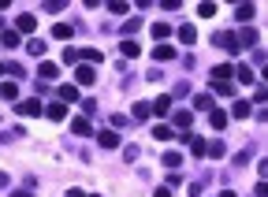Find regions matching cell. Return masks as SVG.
<instances>
[{"label":"cell","mask_w":268,"mask_h":197,"mask_svg":"<svg viewBox=\"0 0 268 197\" xmlns=\"http://www.w3.org/2000/svg\"><path fill=\"white\" fill-rule=\"evenodd\" d=\"M108 12H112V15H127V12H130V8H127V4H123V0H112V4H108Z\"/></svg>","instance_id":"cell-34"},{"label":"cell","mask_w":268,"mask_h":197,"mask_svg":"<svg viewBox=\"0 0 268 197\" xmlns=\"http://www.w3.org/2000/svg\"><path fill=\"white\" fill-rule=\"evenodd\" d=\"M153 197H171V190H168V186H160V190L153 193Z\"/></svg>","instance_id":"cell-42"},{"label":"cell","mask_w":268,"mask_h":197,"mask_svg":"<svg viewBox=\"0 0 268 197\" xmlns=\"http://www.w3.org/2000/svg\"><path fill=\"white\" fill-rule=\"evenodd\" d=\"M197 15H201V19H213V15H216V4H201Z\"/></svg>","instance_id":"cell-35"},{"label":"cell","mask_w":268,"mask_h":197,"mask_svg":"<svg viewBox=\"0 0 268 197\" xmlns=\"http://www.w3.org/2000/svg\"><path fill=\"white\" fill-rule=\"evenodd\" d=\"M119 52L127 56V60H134V56H142V49H138L134 41H123V45H119Z\"/></svg>","instance_id":"cell-30"},{"label":"cell","mask_w":268,"mask_h":197,"mask_svg":"<svg viewBox=\"0 0 268 197\" xmlns=\"http://www.w3.org/2000/svg\"><path fill=\"white\" fill-rule=\"evenodd\" d=\"M82 56H86V63H101V60H104L101 49H82Z\"/></svg>","instance_id":"cell-31"},{"label":"cell","mask_w":268,"mask_h":197,"mask_svg":"<svg viewBox=\"0 0 268 197\" xmlns=\"http://www.w3.org/2000/svg\"><path fill=\"white\" fill-rule=\"evenodd\" d=\"M149 116H153V112H149V105H146V101H138V105H134V119H138V123H146Z\"/></svg>","instance_id":"cell-26"},{"label":"cell","mask_w":268,"mask_h":197,"mask_svg":"<svg viewBox=\"0 0 268 197\" xmlns=\"http://www.w3.org/2000/svg\"><path fill=\"white\" fill-rule=\"evenodd\" d=\"M37 74H41V78H45V82H49V78H56V74H60V67H56V63H52V60H45V63H41V67H37Z\"/></svg>","instance_id":"cell-19"},{"label":"cell","mask_w":268,"mask_h":197,"mask_svg":"<svg viewBox=\"0 0 268 197\" xmlns=\"http://www.w3.org/2000/svg\"><path fill=\"white\" fill-rule=\"evenodd\" d=\"M0 97L4 101H19V86L15 82H0Z\"/></svg>","instance_id":"cell-18"},{"label":"cell","mask_w":268,"mask_h":197,"mask_svg":"<svg viewBox=\"0 0 268 197\" xmlns=\"http://www.w3.org/2000/svg\"><path fill=\"white\" fill-rule=\"evenodd\" d=\"M108 123H112V130H123L127 127V116H108Z\"/></svg>","instance_id":"cell-36"},{"label":"cell","mask_w":268,"mask_h":197,"mask_svg":"<svg viewBox=\"0 0 268 197\" xmlns=\"http://www.w3.org/2000/svg\"><path fill=\"white\" fill-rule=\"evenodd\" d=\"M205 156H213V160H224V156H227V145L220 142V138H213V142H205Z\"/></svg>","instance_id":"cell-6"},{"label":"cell","mask_w":268,"mask_h":197,"mask_svg":"<svg viewBox=\"0 0 268 197\" xmlns=\"http://www.w3.org/2000/svg\"><path fill=\"white\" fill-rule=\"evenodd\" d=\"M194 108L197 112H213V93H194Z\"/></svg>","instance_id":"cell-11"},{"label":"cell","mask_w":268,"mask_h":197,"mask_svg":"<svg viewBox=\"0 0 268 197\" xmlns=\"http://www.w3.org/2000/svg\"><path fill=\"white\" fill-rule=\"evenodd\" d=\"M209 123H213L216 130H224V127H227V112H216V108H213V112H209Z\"/></svg>","instance_id":"cell-23"},{"label":"cell","mask_w":268,"mask_h":197,"mask_svg":"<svg viewBox=\"0 0 268 197\" xmlns=\"http://www.w3.org/2000/svg\"><path fill=\"white\" fill-rule=\"evenodd\" d=\"M235 41H238V49H242V45H257V30H253V26H246V30L238 34Z\"/></svg>","instance_id":"cell-17"},{"label":"cell","mask_w":268,"mask_h":197,"mask_svg":"<svg viewBox=\"0 0 268 197\" xmlns=\"http://www.w3.org/2000/svg\"><path fill=\"white\" fill-rule=\"evenodd\" d=\"M153 60H157V63L175 60V49H171V45H157V49H153Z\"/></svg>","instance_id":"cell-10"},{"label":"cell","mask_w":268,"mask_h":197,"mask_svg":"<svg viewBox=\"0 0 268 197\" xmlns=\"http://www.w3.org/2000/svg\"><path fill=\"white\" fill-rule=\"evenodd\" d=\"M138 26H142V23H138V19H127V23H123V26H119V30H123V34H134V30H138Z\"/></svg>","instance_id":"cell-38"},{"label":"cell","mask_w":268,"mask_h":197,"mask_svg":"<svg viewBox=\"0 0 268 197\" xmlns=\"http://www.w3.org/2000/svg\"><path fill=\"white\" fill-rule=\"evenodd\" d=\"M12 197H34V193H30V190H15Z\"/></svg>","instance_id":"cell-43"},{"label":"cell","mask_w":268,"mask_h":197,"mask_svg":"<svg viewBox=\"0 0 268 197\" xmlns=\"http://www.w3.org/2000/svg\"><path fill=\"white\" fill-rule=\"evenodd\" d=\"M231 116H235V119H246V116H250V101H235Z\"/></svg>","instance_id":"cell-28"},{"label":"cell","mask_w":268,"mask_h":197,"mask_svg":"<svg viewBox=\"0 0 268 197\" xmlns=\"http://www.w3.org/2000/svg\"><path fill=\"white\" fill-rule=\"evenodd\" d=\"M97 142H101L104 149H116V145H119V134H116V130H101Z\"/></svg>","instance_id":"cell-12"},{"label":"cell","mask_w":268,"mask_h":197,"mask_svg":"<svg viewBox=\"0 0 268 197\" xmlns=\"http://www.w3.org/2000/svg\"><path fill=\"white\" fill-rule=\"evenodd\" d=\"M213 41L220 45V49H227L231 56H238V41H235V34H231V30H220V34L213 37Z\"/></svg>","instance_id":"cell-2"},{"label":"cell","mask_w":268,"mask_h":197,"mask_svg":"<svg viewBox=\"0 0 268 197\" xmlns=\"http://www.w3.org/2000/svg\"><path fill=\"white\" fill-rule=\"evenodd\" d=\"M71 101H79V89L75 86H60V105H71Z\"/></svg>","instance_id":"cell-25"},{"label":"cell","mask_w":268,"mask_h":197,"mask_svg":"<svg viewBox=\"0 0 268 197\" xmlns=\"http://www.w3.org/2000/svg\"><path fill=\"white\" fill-rule=\"evenodd\" d=\"M186 142H190V153L201 160V156H205V138H186Z\"/></svg>","instance_id":"cell-27"},{"label":"cell","mask_w":268,"mask_h":197,"mask_svg":"<svg viewBox=\"0 0 268 197\" xmlns=\"http://www.w3.org/2000/svg\"><path fill=\"white\" fill-rule=\"evenodd\" d=\"M0 45H4V49H19V34L15 30H4V34H0Z\"/></svg>","instance_id":"cell-24"},{"label":"cell","mask_w":268,"mask_h":197,"mask_svg":"<svg viewBox=\"0 0 268 197\" xmlns=\"http://www.w3.org/2000/svg\"><path fill=\"white\" fill-rule=\"evenodd\" d=\"M171 119H175V127H179V130H183V134H190V127H194V112H186V108H179V112H175V116H171Z\"/></svg>","instance_id":"cell-4"},{"label":"cell","mask_w":268,"mask_h":197,"mask_svg":"<svg viewBox=\"0 0 268 197\" xmlns=\"http://www.w3.org/2000/svg\"><path fill=\"white\" fill-rule=\"evenodd\" d=\"M179 164H183V156H179V153H171V149H168V153H164V167H179Z\"/></svg>","instance_id":"cell-32"},{"label":"cell","mask_w":268,"mask_h":197,"mask_svg":"<svg viewBox=\"0 0 268 197\" xmlns=\"http://www.w3.org/2000/svg\"><path fill=\"white\" fill-rule=\"evenodd\" d=\"M179 41H183V45H194V41H197V30H194V26H179Z\"/></svg>","instance_id":"cell-22"},{"label":"cell","mask_w":268,"mask_h":197,"mask_svg":"<svg viewBox=\"0 0 268 197\" xmlns=\"http://www.w3.org/2000/svg\"><path fill=\"white\" fill-rule=\"evenodd\" d=\"M220 197H238V193H235V190H224V193H220Z\"/></svg>","instance_id":"cell-45"},{"label":"cell","mask_w":268,"mask_h":197,"mask_svg":"<svg viewBox=\"0 0 268 197\" xmlns=\"http://www.w3.org/2000/svg\"><path fill=\"white\" fill-rule=\"evenodd\" d=\"M67 197H86L82 190H67Z\"/></svg>","instance_id":"cell-44"},{"label":"cell","mask_w":268,"mask_h":197,"mask_svg":"<svg viewBox=\"0 0 268 197\" xmlns=\"http://www.w3.org/2000/svg\"><path fill=\"white\" fill-rule=\"evenodd\" d=\"M253 15H257V8H253V4H238V8H235V19H238V23H250Z\"/></svg>","instance_id":"cell-13"},{"label":"cell","mask_w":268,"mask_h":197,"mask_svg":"<svg viewBox=\"0 0 268 197\" xmlns=\"http://www.w3.org/2000/svg\"><path fill=\"white\" fill-rule=\"evenodd\" d=\"M149 112H157V116H168V112H171V97H168V93H160V97L149 105Z\"/></svg>","instance_id":"cell-9"},{"label":"cell","mask_w":268,"mask_h":197,"mask_svg":"<svg viewBox=\"0 0 268 197\" xmlns=\"http://www.w3.org/2000/svg\"><path fill=\"white\" fill-rule=\"evenodd\" d=\"M45 116H49L52 123H63V119H67V105H60V101H52V105L45 108Z\"/></svg>","instance_id":"cell-7"},{"label":"cell","mask_w":268,"mask_h":197,"mask_svg":"<svg viewBox=\"0 0 268 197\" xmlns=\"http://www.w3.org/2000/svg\"><path fill=\"white\" fill-rule=\"evenodd\" d=\"M153 37H157L160 45H168V37H171V26H168V23H153Z\"/></svg>","instance_id":"cell-14"},{"label":"cell","mask_w":268,"mask_h":197,"mask_svg":"<svg viewBox=\"0 0 268 197\" xmlns=\"http://www.w3.org/2000/svg\"><path fill=\"white\" fill-rule=\"evenodd\" d=\"M34 30H37V19H34V15L23 12V15L15 19V34H34Z\"/></svg>","instance_id":"cell-5"},{"label":"cell","mask_w":268,"mask_h":197,"mask_svg":"<svg viewBox=\"0 0 268 197\" xmlns=\"http://www.w3.org/2000/svg\"><path fill=\"white\" fill-rule=\"evenodd\" d=\"M235 74H238V82H246V86H253V78H257V74H253V67H246V63H238V67H235Z\"/></svg>","instance_id":"cell-15"},{"label":"cell","mask_w":268,"mask_h":197,"mask_svg":"<svg viewBox=\"0 0 268 197\" xmlns=\"http://www.w3.org/2000/svg\"><path fill=\"white\" fill-rule=\"evenodd\" d=\"M15 116H41V101H19L15 105Z\"/></svg>","instance_id":"cell-3"},{"label":"cell","mask_w":268,"mask_h":197,"mask_svg":"<svg viewBox=\"0 0 268 197\" xmlns=\"http://www.w3.org/2000/svg\"><path fill=\"white\" fill-rule=\"evenodd\" d=\"M45 12H52V15L63 12V0H49V4H45Z\"/></svg>","instance_id":"cell-40"},{"label":"cell","mask_w":268,"mask_h":197,"mask_svg":"<svg viewBox=\"0 0 268 197\" xmlns=\"http://www.w3.org/2000/svg\"><path fill=\"white\" fill-rule=\"evenodd\" d=\"M93 82H97V71H93L90 63H79V67H75V86H93Z\"/></svg>","instance_id":"cell-1"},{"label":"cell","mask_w":268,"mask_h":197,"mask_svg":"<svg viewBox=\"0 0 268 197\" xmlns=\"http://www.w3.org/2000/svg\"><path fill=\"white\" fill-rule=\"evenodd\" d=\"M153 138H157V142H171V138H175V130L160 123V127H153Z\"/></svg>","instance_id":"cell-21"},{"label":"cell","mask_w":268,"mask_h":197,"mask_svg":"<svg viewBox=\"0 0 268 197\" xmlns=\"http://www.w3.org/2000/svg\"><path fill=\"white\" fill-rule=\"evenodd\" d=\"M71 130H75V134H86V138H90V134H93V127H90V119H82V116H79V119H71Z\"/></svg>","instance_id":"cell-16"},{"label":"cell","mask_w":268,"mask_h":197,"mask_svg":"<svg viewBox=\"0 0 268 197\" xmlns=\"http://www.w3.org/2000/svg\"><path fill=\"white\" fill-rule=\"evenodd\" d=\"M235 74V63H216L213 67V82H227Z\"/></svg>","instance_id":"cell-8"},{"label":"cell","mask_w":268,"mask_h":197,"mask_svg":"<svg viewBox=\"0 0 268 197\" xmlns=\"http://www.w3.org/2000/svg\"><path fill=\"white\" fill-rule=\"evenodd\" d=\"M0 71H4V63H0Z\"/></svg>","instance_id":"cell-47"},{"label":"cell","mask_w":268,"mask_h":197,"mask_svg":"<svg viewBox=\"0 0 268 197\" xmlns=\"http://www.w3.org/2000/svg\"><path fill=\"white\" fill-rule=\"evenodd\" d=\"M90 197H101V193H90Z\"/></svg>","instance_id":"cell-46"},{"label":"cell","mask_w":268,"mask_h":197,"mask_svg":"<svg viewBox=\"0 0 268 197\" xmlns=\"http://www.w3.org/2000/svg\"><path fill=\"white\" fill-rule=\"evenodd\" d=\"M213 86H216V93H220V97H231V93H235V86H231V82H213Z\"/></svg>","instance_id":"cell-33"},{"label":"cell","mask_w":268,"mask_h":197,"mask_svg":"<svg viewBox=\"0 0 268 197\" xmlns=\"http://www.w3.org/2000/svg\"><path fill=\"white\" fill-rule=\"evenodd\" d=\"M123 156H127V160H138L142 149H138V145H127V149H123Z\"/></svg>","instance_id":"cell-39"},{"label":"cell","mask_w":268,"mask_h":197,"mask_svg":"<svg viewBox=\"0 0 268 197\" xmlns=\"http://www.w3.org/2000/svg\"><path fill=\"white\" fill-rule=\"evenodd\" d=\"M26 52H30V56H41V52H45V41H30V45H26Z\"/></svg>","instance_id":"cell-37"},{"label":"cell","mask_w":268,"mask_h":197,"mask_svg":"<svg viewBox=\"0 0 268 197\" xmlns=\"http://www.w3.org/2000/svg\"><path fill=\"white\" fill-rule=\"evenodd\" d=\"M63 63H75V67H79L82 63V49H63Z\"/></svg>","instance_id":"cell-29"},{"label":"cell","mask_w":268,"mask_h":197,"mask_svg":"<svg viewBox=\"0 0 268 197\" xmlns=\"http://www.w3.org/2000/svg\"><path fill=\"white\" fill-rule=\"evenodd\" d=\"M71 34H75V26H71V23H60V26H52V37H56V41H67Z\"/></svg>","instance_id":"cell-20"},{"label":"cell","mask_w":268,"mask_h":197,"mask_svg":"<svg viewBox=\"0 0 268 197\" xmlns=\"http://www.w3.org/2000/svg\"><path fill=\"white\" fill-rule=\"evenodd\" d=\"M253 193H257V197H268V182L261 179V182H257V186H253Z\"/></svg>","instance_id":"cell-41"}]
</instances>
